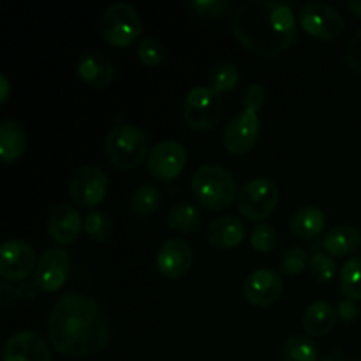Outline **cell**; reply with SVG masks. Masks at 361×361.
I'll use <instances>...</instances> for the list:
<instances>
[{"label":"cell","mask_w":361,"mask_h":361,"mask_svg":"<svg viewBox=\"0 0 361 361\" xmlns=\"http://www.w3.org/2000/svg\"><path fill=\"white\" fill-rule=\"evenodd\" d=\"M51 348L67 358H92L111 342V324L94 298L66 293L53 303L46 319Z\"/></svg>","instance_id":"6da1fadb"},{"label":"cell","mask_w":361,"mask_h":361,"mask_svg":"<svg viewBox=\"0 0 361 361\" xmlns=\"http://www.w3.org/2000/svg\"><path fill=\"white\" fill-rule=\"evenodd\" d=\"M295 13L284 2L252 0L240 7L231 21L240 44L259 59H275L298 37Z\"/></svg>","instance_id":"7a4b0ae2"},{"label":"cell","mask_w":361,"mask_h":361,"mask_svg":"<svg viewBox=\"0 0 361 361\" xmlns=\"http://www.w3.org/2000/svg\"><path fill=\"white\" fill-rule=\"evenodd\" d=\"M267 102L261 85H249L242 94V109L233 116L222 134V145L231 155H245L254 150L261 137L259 109Z\"/></svg>","instance_id":"3957f363"},{"label":"cell","mask_w":361,"mask_h":361,"mask_svg":"<svg viewBox=\"0 0 361 361\" xmlns=\"http://www.w3.org/2000/svg\"><path fill=\"white\" fill-rule=\"evenodd\" d=\"M192 192L201 208L222 212L238 200L236 178L229 169L219 164H203L192 176Z\"/></svg>","instance_id":"277c9868"},{"label":"cell","mask_w":361,"mask_h":361,"mask_svg":"<svg viewBox=\"0 0 361 361\" xmlns=\"http://www.w3.org/2000/svg\"><path fill=\"white\" fill-rule=\"evenodd\" d=\"M104 152L115 168H137L148 157L147 134L134 123H118L106 136Z\"/></svg>","instance_id":"5b68a950"},{"label":"cell","mask_w":361,"mask_h":361,"mask_svg":"<svg viewBox=\"0 0 361 361\" xmlns=\"http://www.w3.org/2000/svg\"><path fill=\"white\" fill-rule=\"evenodd\" d=\"M99 28L109 46L127 48L140 39L141 32H143V21L130 4L118 2L109 6L102 13Z\"/></svg>","instance_id":"8992f818"},{"label":"cell","mask_w":361,"mask_h":361,"mask_svg":"<svg viewBox=\"0 0 361 361\" xmlns=\"http://www.w3.org/2000/svg\"><path fill=\"white\" fill-rule=\"evenodd\" d=\"M279 200H281V190H279L277 183L274 180L259 176V178L249 180L240 189L236 207L247 221L261 224L264 219L274 214Z\"/></svg>","instance_id":"52a82bcc"},{"label":"cell","mask_w":361,"mask_h":361,"mask_svg":"<svg viewBox=\"0 0 361 361\" xmlns=\"http://www.w3.org/2000/svg\"><path fill=\"white\" fill-rule=\"evenodd\" d=\"M224 109V99L210 87H196L185 95L183 101V120L197 133L212 130L219 123Z\"/></svg>","instance_id":"ba28073f"},{"label":"cell","mask_w":361,"mask_h":361,"mask_svg":"<svg viewBox=\"0 0 361 361\" xmlns=\"http://www.w3.org/2000/svg\"><path fill=\"white\" fill-rule=\"evenodd\" d=\"M109 190V178L99 166H81L71 175L67 192L80 208H94L104 201Z\"/></svg>","instance_id":"9c48e42d"},{"label":"cell","mask_w":361,"mask_h":361,"mask_svg":"<svg viewBox=\"0 0 361 361\" xmlns=\"http://www.w3.org/2000/svg\"><path fill=\"white\" fill-rule=\"evenodd\" d=\"M298 25L319 41H335L344 32V16L330 4L309 2L298 11Z\"/></svg>","instance_id":"30bf717a"},{"label":"cell","mask_w":361,"mask_h":361,"mask_svg":"<svg viewBox=\"0 0 361 361\" xmlns=\"http://www.w3.org/2000/svg\"><path fill=\"white\" fill-rule=\"evenodd\" d=\"M187 164V150L175 140L159 141L147 157V171L157 182L178 178Z\"/></svg>","instance_id":"8fae6325"},{"label":"cell","mask_w":361,"mask_h":361,"mask_svg":"<svg viewBox=\"0 0 361 361\" xmlns=\"http://www.w3.org/2000/svg\"><path fill=\"white\" fill-rule=\"evenodd\" d=\"M34 249L25 240H6L0 247V277L7 282L25 281L37 268Z\"/></svg>","instance_id":"7c38bea8"},{"label":"cell","mask_w":361,"mask_h":361,"mask_svg":"<svg viewBox=\"0 0 361 361\" xmlns=\"http://www.w3.org/2000/svg\"><path fill=\"white\" fill-rule=\"evenodd\" d=\"M71 274V257L63 249H46L37 261L34 282L41 291L55 293L67 282Z\"/></svg>","instance_id":"4fadbf2b"},{"label":"cell","mask_w":361,"mask_h":361,"mask_svg":"<svg viewBox=\"0 0 361 361\" xmlns=\"http://www.w3.org/2000/svg\"><path fill=\"white\" fill-rule=\"evenodd\" d=\"M194 263V252L189 242L183 238H168L157 250L155 264L162 277L169 281H178L183 275L189 274L190 267Z\"/></svg>","instance_id":"5bb4252c"},{"label":"cell","mask_w":361,"mask_h":361,"mask_svg":"<svg viewBox=\"0 0 361 361\" xmlns=\"http://www.w3.org/2000/svg\"><path fill=\"white\" fill-rule=\"evenodd\" d=\"M284 293V282L281 275L268 268H259L249 274L243 282V296L250 305L267 309L274 305Z\"/></svg>","instance_id":"9a60e30c"},{"label":"cell","mask_w":361,"mask_h":361,"mask_svg":"<svg viewBox=\"0 0 361 361\" xmlns=\"http://www.w3.org/2000/svg\"><path fill=\"white\" fill-rule=\"evenodd\" d=\"M4 361H53L48 342L30 330L11 335L4 344Z\"/></svg>","instance_id":"2e32d148"},{"label":"cell","mask_w":361,"mask_h":361,"mask_svg":"<svg viewBox=\"0 0 361 361\" xmlns=\"http://www.w3.org/2000/svg\"><path fill=\"white\" fill-rule=\"evenodd\" d=\"M83 222V217L76 208L71 204H59L49 214L46 229L53 242H56L59 245H71L80 236Z\"/></svg>","instance_id":"e0dca14e"},{"label":"cell","mask_w":361,"mask_h":361,"mask_svg":"<svg viewBox=\"0 0 361 361\" xmlns=\"http://www.w3.org/2000/svg\"><path fill=\"white\" fill-rule=\"evenodd\" d=\"M78 74L85 85L94 90L108 88L115 80V66L111 59L99 51H88L78 62Z\"/></svg>","instance_id":"ac0fdd59"},{"label":"cell","mask_w":361,"mask_h":361,"mask_svg":"<svg viewBox=\"0 0 361 361\" xmlns=\"http://www.w3.org/2000/svg\"><path fill=\"white\" fill-rule=\"evenodd\" d=\"M247 229L236 215H222L214 219L207 228V240L214 249H235L245 240Z\"/></svg>","instance_id":"d6986e66"},{"label":"cell","mask_w":361,"mask_h":361,"mask_svg":"<svg viewBox=\"0 0 361 361\" xmlns=\"http://www.w3.org/2000/svg\"><path fill=\"white\" fill-rule=\"evenodd\" d=\"M28 147V134L20 122L7 118L0 123V161L14 164L25 155Z\"/></svg>","instance_id":"ffe728a7"},{"label":"cell","mask_w":361,"mask_h":361,"mask_svg":"<svg viewBox=\"0 0 361 361\" xmlns=\"http://www.w3.org/2000/svg\"><path fill=\"white\" fill-rule=\"evenodd\" d=\"M326 226V215L317 207H302L289 219V229L298 240H314Z\"/></svg>","instance_id":"44dd1931"},{"label":"cell","mask_w":361,"mask_h":361,"mask_svg":"<svg viewBox=\"0 0 361 361\" xmlns=\"http://www.w3.org/2000/svg\"><path fill=\"white\" fill-rule=\"evenodd\" d=\"M337 317L338 312L331 303L317 300L307 307L305 316H303V328L309 337H324L334 330V326L337 324Z\"/></svg>","instance_id":"7402d4cb"},{"label":"cell","mask_w":361,"mask_h":361,"mask_svg":"<svg viewBox=\"0 0 361 361\" xmlns=\"http://www.w3.org/2000/svg\"><path fill=\"white\" fill-rule=\"evenodd\" d=\"M324 249L331 257L349 256L356 252L361 245V233L353 224H338L334 226L330 231L324 235Z\"/></svg>","instance_id":"603a6c76"},{"label":"cell","mask_w":361,"mask_h":361,"mask_svg":"<svg viewBox=\"0 0 361 361\" xmlns=\"http://www.w3.org/2000/svg\"><path fill=\"white\" fill-rule=\"evenodd\" d=\"M159 207H161V192L152 183H143L130 194L129 208L136 217H150L159 210Z\"/></svg>","instance_id":"cb8c5ba5"},{"label":"cell","mask_w":361,"mask_h":361,"mask_svg":"<svg viewBox=\"0 0 361 361\" xmlns=\"http://www.w3.org/2000/svg\"><path fill=\"white\" fill-rule=\"evenodd\" d=\"M338 288L349 302H361V256L351 257L342 264Z\"/></svg>","instance_id":"d4e9b609"},{"label":"cell","mask_w":361,"mask_h":361,"mask_svg":"<svg viewBox=\"0 0 361 361\" xmlns=\"http://www.w3.org/2000/svg\"><path fill=\"white\" fill-rule=\"evenodd\" d=\"M319 349L309 335H293L282 348V361H317Z\"/></svg>","instance_id":"484cf974"},{"label":"cell","mask_w":361,"mask_h":361,"mask_svg":"<svg viewBox=\"0 0 361 361\" xmlns=\"http://www.w3.org/2000/svg\"><path fill=\"white\" fill-rule=\"evenodd\" d=\"M201 222L200 208L192 203H178L169 210L168 224L176 233H192Z\"/></svg>","instance_id":"4316f807"},{"label":"cell","mask_w":361,"mask_h":361,"mask_svg":"<svg viewBox=\"0 0 361 361\" xmlns=\"http://www.w3.org/2000/svg\"><path fill=\"white\" fill-rule=\"evenodd\" d=\"M85 233L90 236L94 242L104 243L113 236V221L106 212L90 210L85 215L83 222Z\"/></svg>","instance_id":"83f0119b"},{"label":"cell","mask_w":361,"mask_h":361,"mask_svg":"<svg viewBox=\"0 0 361 361\" xmlns=\"http://www.w3.org/2000/svg\"><path fill=\"white\" fill-rule=\"evenodd\" d=\"M240 81V71L235 63L221 62L212 69L210 73V88H214L217 94L233 90Z\"/></svg>","instance_id":"f1b7e54d"},{"label":"cell","mask_w":361,"mask_h":361,"mask_svg":"<svg viewBox=\"0 0 361 361\" xmlns=\"http://www.w3.org/2000/svg\"><path fill=\"white\" fill-rule=\"evenodd\" d=\"M309 270L314 281L319 282V284H328V282L334 281L338 274V268H337V263H335V259L330 256V254H324V252H317L310 257Z\"/></svg>","instance_id":"f546056e"},{"label":"cell","mask_w":361,"mask_h":361,"mask_svg":"<svg viewBox=\"0 0 361 361\" xmlns=\"http://www.w3.org/2000/svg\"><path fill=\"white\" fill-rule=\"evenodd\" d=\"M279 243V235L275 231L274 226L267 224V222H261V224L254 226L252 233H250V247H252L256 252L268 254L277 247Z\"/></svg>","instance_id":"4dcf8cb0"},{"label":"cell","mask_w":361,"mask_h":361,"mask_svg":"<svg viewBox=\"0 0 361 361\" xmlns=\"http://www.w3.org/2000/svg\"><path fill=\"white\" fill-rule=\"evenodd\" d=\"M136 53H137V60L147 67L159 66V63L164 62L166 59V48L162 46V42L152 37L141 39V41L137 42Z\"/></svg>","instance_id":"1f68e13d"},{"label":"cell","mask_w":361,"mask_h":361,"mask_svg":"<svg viewBox=\"0 0 361 361\" xmlns=\"http://www.w3.org/2000/svg\"><path fill=\"white\" fill-rule=\"evenodd\" d=\"M189 7L196 16L207 18V20H217V18H222L228 13L231 4L228 0H192Z\"/></svg>","instance_id":"d6a6232c"},{"label":"cell","mask_w":361,"mask_h":361,"mask_svg":"<svg viewBox=\"0 0 361 361\" xmlns=\"http://www.w3.org/2000/svg\"><path fill=\"white\" fill-rule=\"evenodd\" d=\"M309 256L302 247H291L281 257V270L286 275H300L307 268Z\"/></svg>","instance_id":"836d02e7"},{"label":"cell","mask_w":361,"mask_h":361,"mask_svg":"<svg viewBox=\"0 0 361 361\" xmlns=\"http://www.w3.org/2000/svg\"><path fill=\"white\" fill-rule=\"evenodd\" d=\"M348 62L353 71L361 74V28L353 35L348 44Z\"/></svg>","instance_id":"e575fe53"},{"label":"cell","mask_w":361,"mask_h":361,"mask_svg":"<svg viewBox=\"0 0 361 361\" xmlns=\"http://www.w3.org/2000/svg\"><path fill=\"white\" fill-rule=\"evenodd\" d=\"M11 97V83L4 73H0V106H6Z\"/></svg>","instance_id":"d590c367"},{"label":"cell","mask_w":361,"mask_h":361,"mask_svg":"<svg viewBox=\"0 0 361 361\" xmlns=\"http://www.w3.org/2000/svg\"><path fill=\"white\" fill-rule=\"evenodd\" d=\"M338 316H342L344 319H353L356 316V307L351 302H342L338 305Z\"/></svg>","instance_id":"8d00e7d4"},{"label":"cell","mask_w":361,"mask_h":361,"mask_svg":"<svg viewBox=\"0 0 361 361\" xmlns=\"http://www.w3.org/2000/svg\"><path fill=\"white\" fill-rule=\"evenodd\" d=\"M348 9L351 11L353 14H356V16L361 18V0H349Z\"/></svg>","instance_id":"74e56055"},{"label":"cell","mask_w":361,"mask_h":361,"mask_svg":"<svg viewBox=\"0 0 361 361\" xmlns=\"http://www.w3.org/2000/svg\"><path fill=\"white\" fill-rule=\"evenodd\" d=\"M323 361H342V360L341 356H338V353H331V355H328Z\"/></svg>","instance_id":"f35d334b"}]
</instances>
